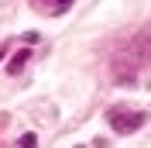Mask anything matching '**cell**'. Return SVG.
Segmentation results:
<instances>
[{
    "mask_svg": "<svg viewBox=\"0 0 151 148\" xmlns=\"http://www.w3.org/2000/svg\"><path fill=\"white\" fill-rule=\"evenodd\" d=\"M106 120H110V128L117 131V134H131V131L144 128L148 114H137V110H124V107H113V110L106 114Z\"/></svg>",
    "mask_w": 151,
    "mask_h": 148,
    "instance_id": "6da1fadb",
    "label": "cell"
},
{
    "mask_svg": "<svg viewBox=\"0 0 151 148\" xmlns=\"http://www.w3.org/2000/svg\"><path fill=\"white\" fill-rule=\"evenodd\" d=\"M35 145H38L35 134H21V148H35Z\"/></svg>",
    "mask_w": 151,
    "mask_h": 148,
    "instance_id": "277c9868",
    "label": "cell"
},
{
    "mask_svg": "<svg viewBox=\"0 0 151 148\" xmlns=\"http://www.w3.org/2000/svg\"><path fill=\"white\" fill-rule=\"evenodd\" d=\"M72 0H31V7L35 10H45V14H62Z\"/></svg>",
    "mask_w": 151,
    "mask_h": 148,
    "instance_id": "7a4b0ae2",
    "label": "cell"
},
{
    "mask_svg": "<svg viewBox=\"0 0 151 148\" xmlns=\"http://www.w3.org/2000/svg\"><path fill=\"white\" fill-rule=\"evenodd\" d=\"M28 59H31V48H21L17 55H14V59H10V62H7V73H10V76H17L21 69L28 65Z\"/></svg>",
    "mask_w": 151,
    "mask_h": 148,
    "instance_id": "3957f363",
    "label": "cell"
}]
</instances>
